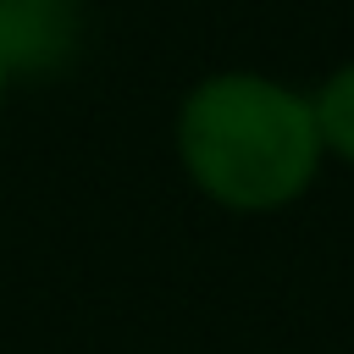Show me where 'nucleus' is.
Wrapping results in <instances>:
<instances>
[{
	"label": "nucleus",
	"instance_id": "nucleus-1",
	"mask_svg": "<svg viewBox=\"0 0 354 354\" xmlns=\"http://www.w3.org/2000/svg\"><path fill=\"white\" fill-rule=\"evenodd\" d=\"M177 155L188 177L227 210H282L321 166L315 105L260 72H216L177 111Z\"/></svg>",
	"mask_w": 354,
	"mask_h": 354
},
{
	"label": "nucleus",
	"instance_id": "nucleus-2",
	"mask_svg": "<svg viewBox=\"0 0 354 354\" xmlns=\"http://www.w3.org/2000/svg\"><path fill=\"white\" fill-rule=\"evenodd\" d=\"M83 44V0H0L6 77H55Z\"/></svg>",
	"mask_w": 354,
	"mask_h": 354
},
{
	"label": "nucleus",
	"instance_id": "nucleus-3",
	"mask_svg": "<svg viewBox=\"0 0 354 354\" xmlns=\"http://www.w3.org/2000/svg\"><path fill=\"white\" fill-rule=\"evenodd\" d=\"M315 133H321V149L343 155L354 166V61L337 66L321 88H315Z\"/></svg>",
	"mask_w": 354,
	"mask_h": 354
},
{
	"label": "nucleus",
	"instance_id": "nucleus-4",
	"mask_svg": "<svg viewBox=\"0 0 354 354\" xmlns=\"http://www.w3.org/2000/svg\"><path fill=\"white\" fill-rule=\"evenodd\" d=\"M6 83H11V77H6V66H0V94H6Z\"/></svg>",
	"mask_w": 354,
	"mask_h": 354
}]
</instances>
